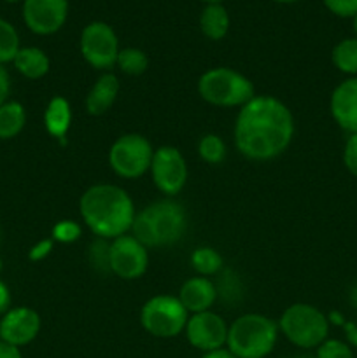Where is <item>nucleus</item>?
I'll use <instances>...</instances> for the list:
<instances>
[{"mask_svg":"<svg viewBox=\"0 0 357 358\" xmlns=\"http://www.w3.org/2000/svg\"><path fill=\"white\" fill-rule=\"evenodd\" d=\"M233 135L241 156L251 161H272L282 156L293 142V112L272 94H255L238 110Z\"/></svg>","mask_w":357,"mask_h":358,"instance_id":"f257e3e1","label":"nucleus"},{"mask_svg":"<svg viewBox=\"0 0 357 358\" xmlns=\"http://www.w3.org/2000/svg\"><path fill=\"white\" fill-rule=\"evenodd\" d=\"M79 212L91 233L108 241L128 234L136 215L128 192L114 184H94L88 187L79 199Z\"/></svg>","mask_w":357,"mask_h":358,"instance_id":"f03ea898","label":"nucleus"},{"mask_svg":"<svg viewBox=\"0 0 357 358\" xmlns=\"http://www.w3.org/2000/svg\"><path fill=\"white\" fill-rule=\"evenodd\" d=\"M186 229L188 215L184 206L175 199L164 198L136 212L132 234L147 248H160L172 247L181 241Z\"/></svg>","mask_w":357,"mask_h":358,"instance_id":"7ed1b4c3","label":"nucleus"},{"mask_svg":"<svg viewBox=\"0 0 357 358\" xmlns=\"http://www.w3.org/2000/svg\"><path fill=\"white\" fill-rule=\"evenodd\" d=\"M279 324L259 313L238 317L227 327L226 346L237 358H266L279 341Z\"/></svg>","mask_w":357,"mask_h":358,"instance_id":"20e7f679","label":"nucleus"},{"mask_svg":"<svg viewBox=\"0 0 357 358\" xmlns=\"http://www.w3.org/2000/svg\"><path fill=\"white\" fill-rule=\"evenodd\" d=\"M198 93L206 103L224 108H240L255 96L251 79L230 66H216L203 72L198 79Z\"/></svg>","mask_w":357,"mask_h":358,"instance_id":"39448f33","label":"nucleus"},{"mask_svg":"<svg viewBox=\"0 0 357 358\" xmlns=\"http://www.w3.org/2000/svg\"><path fill=\"white\" fill-rule=\"evenodd\" d=\"M279 331L298 348H318L329 336V320L318 308L296 303L280 315Z\"/></svg>","mask_w":357,"mask_h":358,"instance_id":"423d86ee","label":"nucleus"},{"mask_svg":"<svg viewBox=\"0 0 357 358\" xmlns=\"http://www.w3.org/2000/svg\"><path fill=\"white\" fill-rule=\"evenodd\" d=\"M189 313L177 296H160L150 297L140 310V324L147 334L160 339L177 338L184 332L188 324Z\"/></svg>","mask_w":357,"mask_h":358,"instance_id":"0eeeda50","label":"nucleus"},{"mask_svg":"<svg viewBox=\"0 0 357 358\" xmlns=\"http://www.w3.org/2000/svg\"><path fill=\"white\" fill-rule=\"evenodd\" d=\"M154 149L149 140L139 133L121 135L108 149V166L118 177L135 180L147 173Z\"/></svg>","mask_w":357,"mask_h":358,"instance_id":"6e6552de","label":"nucleus"},{"mask_svg":"<svg viewBox=\"0 0 357 358\" xmlns=\"http://www.w3.org/2000/svg\"><path fill=\"white\" fill-rule=\"evenodd\" d=\"M79 49L84 62L94 70L108 72L115 66L121 51L114 28L105 21H91L83 28L79 37Z\"/></svg>","mask_w":357,"mask_h":358,"instance_id":"1a4fd4ad","label":"nucleus"},{"mask_svg":"<svg viewBox=\"0 0 357 358\" xmlns=\"http://www.w3.org/2000/svg\"><path fill=\"white\" fill-rule=\"evenodd\" d=\"M149 171L158 191L167 198L177 196L188 182V163L177 147L163 145L154 150Z\"/></svg>","mask_w":357,"mask_h":358,"instance_id":"9d476101","label":"nucleus"},{"mask_svg":"<svg viewBox=\"0 0 357 358\" xmlns=\"http://www.w3.org/2000/svg\"><path fill=\"white\" fill-rule=\"evenodd\" d=\"M111 273L121 280H139L149 268V248L140 243L133 234L111 240Z\"/></svg>","mask_w":357,"mask_h":358,"instance_id":"9b49d317","label":"nucleus"},{"mask_svg":"<svg viewBox=\"0 0 357 358\" xmlns=\"http://www.w3.org/2000/svg\"><path fill=\"white\" fill-rule=\"evenodd\" d=\"M227 327L230 325H226L224 318L210 310L203 311V313L189 315L184 332L192 348L209 353L226 346Z\"/></svg>","mask_w":357,"mask_h":358,"instance_id":"f8f14e48","label":"nucleus"},{"mask_svg":"<svg viewBox=\"0 0 357 358\" xmlns=\"http://www.w3.org/2000/svg\"><path fill=\"white\" fill-rule=\"evenodd\" d=\"M23 21L35 35H52L63 28L69 17V0H24Z\"/></svg>","mask_w":357,"mask_h":358,"instance_id":"ddd939ff","label":"nucleus"},{"mask_svg":"<svg viewBox=\"0 0 357 358\" xmlns=\"http://www.w3.org/2000/svg\"><path fill=\"white\" fill-rule=\"evenodd\" d=\"M41 332V317L28 306L10 308L0 318V339L10 345L27 346Z\"/></svg>","mask_w":357,"mask_h":358,"instance_id":"4468645a","label":"nucleus"},{"mask_svg":"<svg viewBox=\"0 0 357 358\" xmlns=\"http://www.w3.org/2000/svg\"><path fill=\"white\" fill-rule=\"evenodd\" d=\"M329 110L336 124L349 135L357 133V77L342 80L332 90Z\"/></svg>","mask_w":357,"mask_h":358,"instance_id":"2eb2a0df","label":"nucleus"},{"mask_svg":"<svg viewBox=\"0 0 357 358\" xmlns=\"http://www.w3.org/2000/svg\"><path fill=\"white\" fill-rule=\"evenodd\" d=\"M177 297L189 315H196L210 311L217 301V290L206 276H192L182 283Z\"/></svg>","mask_w":357,"mask_h":358,"instance_id":"dca6fc26","label":"nucleus"},{"mask_svg":"<svg viewBox=\"0 0 357 358\" xmlns=\"http://www.w3.org/2000/svg\"><path fill=\"white\" fill-rule=\"evenodd\" d=\"M121 84L119 79L112 72H104L97 79V83L91 86L90 93L86 96V112L90 115H104L111 110L114 101L118 100Z\"/></svg>","mask_w":357,"mask_h":358,"instance_id":"f3484780","label":"nucleus"},{"mask_svg":"<svg viewBox=\"0 0 357 358\" xmlns=\"http://www.w3.org/2000/svg\"><path fill=\"white\" fill-rule=\"evenodd\" d=\"M72 124V108L63 96H52L44 110V128L49 136L65 143Z\"/></svg>","mask_w":357,"mask_h":358,"instance_id":"a211bd4d","label":"nucleus"},{"mask_svg":"<svg viewBox=\"0 0 357 358\" xmlns=\"http://www.w3.org/2000/svg\"><path fill=\"white\" fill-rule=\"evenodd\" d=\"M13 65L23 77L37 80L42 79L49 72V69H51V59H49V56L42 49L28 45V48H21L18 51Z\"/></svg>","mask_w":357,"mask_h":358,"instance_id":"6ab92c4d","label":"nucleus"},{"mask_svg":"<svg viewBox=\"0 0 357 358\" xmlns=\"http://www.w3.org/2000/svg\"><path fill=\"white\" fill-rule=\"evenodd\" d=\"M230 13L223 3H206L200 14V30L210 41H223L230 31Z\"/></svg>","mask_w":357,"mask_h":358,"instance_id":"aec40b11","label":"nucleus"},{"mask_svg":"<svg viewBox=\"0 0 357 358\" xmlns=\"http://www.w3.org/2000/svg\"><path fill=\"white\" fill-rule=\"evenodd\" d=\"M27 124V110L20 101L7 100L0 105V140L16 138Z\"/></svg>","mask_w":357,"mask_h":358,"instance_id":"412c9836","label":"nucleus"},{"mask_svg":"<svg viewBox=\"0 0 357 358\" xmlns=\"http://www.w3.org/2000/svg\"><path fill=\"white\" fill-rule=\"evenodd\" d=\"M217 280L214 282L217 290V299L223 301L224 304H238L244 297V283H241L240 276L233 271V269L223 268L217 273Z\"/></svg>","mask_w":357,"mask_h":358,"instance_id":"4be33fe9","label":"nucleus"},{"mask_svg":"<svg viewBox=\"0 0 357 358\" xmlns=\"http://www.w3.org/2000/svg\"><path fill=\"white\" fill-rule=\"evenodd\" d=\"M331 62L349 77H357V37L340 41L331 51Z\"/></svg>","mask_w":357,"mask_h":358,"instance_id":"5701e85b","label":"nucleus"},{"mask_svg":"<svg viewBox=\"0 0 357 358\" xmlns=\"http://www.w3.org/2000/svg\"><path fill=\"white\" fill-rule=\"evenodd\" d=\"M191 266L198 276H216L224 268L223 255L212 247H198L191 254Z\"/></svg>","mask_w":357,"mask_h":358,"instance_id":"b1692460","label":"nucleus"},{"mask_svg":"<svg viewBox=\"0 0 357 358\" xmlns=\"http://www.w3.org/2000/svg\"><path fill=\"white\" fill-rule=\"evenodd\" d=\"M115 66L126 76H142L149 66V58L139 48H122L118 55Z\"/></svg>","mask_w":357,"mask_h":358,"instance_id":"393cba45","label":"nucleus"},{"mask_svg":"<svg viewBox=\"0 0 357 358\" xmlns=\"http://www.w3.org/2000/svg\"><path fill=\"white\" fill-rule=\"evenodd\" d=\"M21 49L18 30L7 20L0 17V65L13 63Z\"/></svg>","mask_w":357,"mask_h":358,"instance_id":"a878e982","label":"nucleus"},{"mask_svg":"<svg viewBox=\"0 0 357 358\" xmlns=\"http://www.w3.org/2000/svg\"><path fill=\"white\" fill-rule=\"evenodd\" d=\"M198 156L206 164H219L226 159V143L216 133H206L198 142Z\"/></svg>","mask_w":357,"mask_h":358,"instance_id":"bb28decb","label":"nucleus"},{"mask_svg":"<svg viewBox=\"0 0 357 358\" xmlns=\"http://www.w3.org/2000/svg\"><path fill=\"white\" fill-rule=\"evenodd\" d=\"M108 247H111V241L104 240V238H97V240L90 245V250H88V261H90L91 268L97 273H100V275L111 273V255H108Z\"/></svg>","mask_w":357,"mask_h":358,"instance_id":"cd10ccee","label":"nucleus"},{"mask_svg":"<svg viewBox=\"0 0 357 358\" xmlns=\"http://www.w3.org/2000/svg\"><path fill=\"white\" fill-rule=\"evenodd\" d=\"M315 358H356L352 346L340 339H326L317 348Z\"/></svg>","mask_w":357,"mask_h":358,"instance_id":"c85d7f7f","label":"nucleus"},{"mask_svg":"<svg viewBox=\"0 0 357 358\" xmlns=\"http://www.w3.org/2000/svg\"><path fill=\"white\" fill-rule=\"evenodd\" d=\"M80 234H83V229L76 220H59L52 227L51 240L58 241V243H74V241L79 240Z\"/></svg>","mask_w":357,"mask_h":358,"instance_id":"c756f323","label":"nucleus"},{"mask_svg":"<svg viewBox=\"0 0 357 358\" xmlns=\"http://www.w3.org/2000/svg\"><path fill=\"white\" fill-rule=\"evenodd\" d=\"M326 9L338 17L357 16V0H322Z\"/></svg>","mask_w":357,"mask_h":358,"instance_id":"7c9ffc66","label":"nucleus"},{"mask_svg":"<svg viewBox=\"0 0 357 358\" xmlns=\"http://www.w3.org/2000/svg\"><path fill=\"white\" fill-rule=\"evenodd\" d=\"M343 164L350 175L357 177V133L349 135L343 147Z\"/></svg>","mask_w":357,"mask_h":358,"instance_id":"2f4dec72","label":"nucleus"},{"mask_svg":"<svg viewBox=\"0 0 357 358\" xmlns=\"http://www.w3.org/2000/svg\"><path fill=\"white\" fill-rule=\"evenodd\" d=\"M51 250H52V240H42L30 248L28 257H30V261H35V262L42 261V259L48 257V255L51 254Z\"/></svg>","mask_w":357,"mask_h":358,"instance_id":"473e14b6","label":"nucleus"},{"mask_svg":"<svg viewBox=\"0 0 357 358\" xmlns=\"http://www.w3.org/2000/svg\"><path fill=\"white\" fill-rule=\"evenodd\" d=\"M10 94V76L4 65H0V105L9 100Z\"/></svg>","mask_w":357,"mask_h":358,"instance_id":"72a5a7b5","label":"nucleus"},{"mask_svg":"<svg viewBox=\"0 0 357 358\" xmlns=\"http://www.w3.org/2000/svg\"><path fill=\"white\" fill-rule=\"evenodd\" d=\"M0 358H23L21 348L0 339Z\"/></svg>","mask_w":357,"mask_h":358,"instance_id":"f704fd0d","label":"nucleus"},{"mask_svg":"<svg viewBox=\"0 0 357 358\" xmlns=\"http://www.w3.org/2000/svg\"><path fill=\"white\" fill-rule=\"evenodd\" d=\"M10 310V292L9 287L0 280V315H4L6 311Z\"/></svg>","mask_w":357,"mask_h":358,"instance_id":"c9c22d12","label":"nucleus"},{"mask_svg":"<svg viewBox=\"0 0 357 358\" xmlns=\"http://www.w3.org/2000/svg\"><path fill=\"white\" fill-rule=\"evenodd\" d=\"M342 327L346 336V345H350L352 348H357V324H354V322H345Z\"/></svg>","mask_w":357,"mask_h":358,"instance_id":"e433bc0d","label":"nucleus"},{"mask_svg":"<svg viewBox=\"0 0 357 358\" xmlns=\"http://www.w3.org/2000/svg\"><path fill=\"white\" fill-rule=\"evenodd\" d=\"M202 358H237V357H234L227 348H220V350H216V352L203 353Z\"/></svg>","mask_w":357,"mask_h":358,"instance_id":"4c0bfd02","label":"nucleus"},{"mask_svg":"<svg viewBox=\"0 0 357 358\" xmlns=\"http://www.w3.org/2000/svg\"><path fill=\"white\" fill-rule=\"evenodd\" d=\"M349 301H350V304H352L354 310L357 311V283H354L352 289H350V292H349Z\"/></svg>","mask_w":357,"mask_h":358,"instance_id":"58836bf2","label":"nucleus"},{"mask_svg":"<svg viewBox=\"0 0 357 358\" xmlns=\"http://www.w3.org/2000/svg\"><path fill=\"white\" fill-rule=\"evenodd\" d=\"M352 27H354V34H356L357 37V16L352 17Z\"/></svg>","mask_w":357,"mask_h":358,"instance_id":"ea45409f","label":"nucleus"},{"mask_svg":"<svg viewBox=\"0 0 357 358\" xmlns=\"http://www.w3.org/2000/svg\"><path fill=\"white\" fill-rule=\"evenodd\" d=\"M202 2L206 6V3H223L224 0H202Z\"/></svg>","mask_w":357,"mask_h":358,"instance_id":"a19ab883","label":"nucleus"},{"mask_svg":"<svg viewBox=\"0 0 357 358\" xmlns=\"http://www.w3.org/2000/svg\"><path fill=\"white\" fill-rule=\"evenodd\" d=\"M275 2H279V3H296V2H300V0H275Z\"/></svg>","mask_w":357,"mask_h":358,"instance_id":"79ce46f5","label":"nucleus"},{"mask_svg":"<svg viewBox=\"0 0 357 358\" xmlns=\"http://www.w3.org/2000/svg\"><path fill=\"white\" fill-rule=\"evenodd\" d=\"M290 358H315V357H312V355H298V357H290Z\"/></svg>","mask_w":357,"mask_h":358,"instance_id":"37998d69","label":"nucleus"},{"mask_svg":"<svg viewBox=\"0 0 357 358\" xmlns=\"http://www.w3.org/2000/svg\"><path fill=\"white\" fill-rule=\"evenodd\" d=\"M6 2H9V3H18V2H24V0H6Z\"/></svg>","mask_w":357,"mask_h":358,"instance_id":"c03bdc74","label":"nucleus"},{"mask_svg":"<svg viewBox=\"0 0 357 358\" xmlns=\"http://www.w3.org/2000/svg\"><path fill=\"white\" fill-rule=\"evenodd\" d=\"M0 238H2V233H0Z\"/></svg>","mask_w":357,"mask_h":358,"instance_id":"a18cd8bd","label":"nucleus"}]
</instances>
